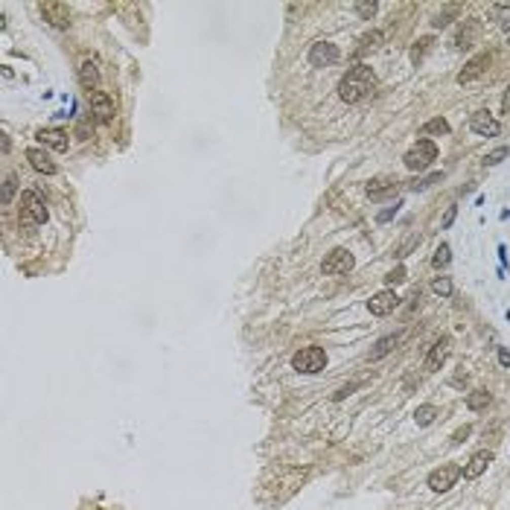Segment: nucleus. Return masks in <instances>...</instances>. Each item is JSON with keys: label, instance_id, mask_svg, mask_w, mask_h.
Segmentation results:
<instances>
[{"label": "nucleus", "instance_id": "1", "mask_svg": "<svg viewBox=\"0 0 510 510\" xmlns=\"http://www.w3.org/2000/svg\"><path fill=\"white\" fill-rule=\"evenodd\" d=\"M376 91V73L368 64H356L344 73V79L338 82V96L344 102H361L368 93Z\"/></svg>", "mask_w": 510, "mask_h": 510}, {"label": "nucleus", "instance_id": "2", "mask_svg": "<svg viewBox=\"0 0 510 510\" xmlns=\"http://www.w3.org/2000/svg\"><path fill=\"white\" fill-rule=\"evenodd\" d=\"M18 222H21V228H38V225H44L47 222V204L41 193L38 190H26L21 196V213H18Z\"/></svg>", "mask_w": 510, "mask_h": 510}, {"label": "nucleus", "instance_id": "3", "mask_svg": "<svg viewBox=\"0 0 510 510\" xmlns=\"http://www.w3.org/2000/svg\"><path fill=\"white\" fill-rule=\"evenodd\" d=\"M292 368L298 373H321L326 368V353L321 347H301L292 356Z\"/></svg>", "mask_w": 510, "mask_h": 510}, {"label": "nucleus", "instance_id": "4", "mask_svg": "<svg viewBox=\"0 0 510 510\" xmlns=\"http://www.w3.org/2000/svg\"><path fill=\"white\" fill-rule=\"evenodd\" d=\"M434 158H438V146H434L431 140H417V143L406 152L403 161H406V166L411 172H420V169H426Z\"/></svg>", "mask_w": 510, "mask_h": 510}, {"label": "nucleus", "instance_id": "5", "mask_svg": "<svg viewBox=\"0 0 510 510\" xmlns=\"http://www.w3.org/2000/svg\"><path fill=\"white\" fill-rule=\"evenodd\" d=\"M461 476H464V469L458 464H443V466H438V469L429 472V487L434 490V493H446L449 487H455V481Z\"/></svg>", "mask_w": 510, "mask_h": 510}, {"label": "nucleus", "instance_id": "6", "mask_svg": "<svg viewBox=\"0 0 510 510\" xmlns=\"http://www.w3.org/2000/svg\"><path fill=\"white\" fill-rule=\"evenodd\" d=\"M353 266H356V260H353V254H350L347 248H336V251H330V254H326L321 271L333 277V274H347Z\"/></svg>", "mask_w": 510, "mask_h": 510}, {"label": "nucleus", "instance_id": "7", "mask_svg": "<svg viewBox=\"0 0 510 510\" xmlns=\"http://www.w3.org/2000/svg\"><path fill=\"white\" fill-rule=\"evenodd\" d=\"M338 47L336 44H330V41H318V44H312V50H309V64H315V67H330V64H336L338 61Z\"/></svg>", "mask_w": 510, "mask_h": 510}, {"label": "nucleus", "instance_id": "8", "mask_svg": "<svg viewBox=\"0 0 510 510\" xmlns=\"http://www.w3.org/2000/svg\"><path fill=\"white\" fill-rule=\"evenodd\" d=\"M38 9H41V15H44V18L53 23L56 29H67V26H70V9L64 6V3L47 0V3H41V6H38Z\"/></svg>", "mask_w": 510, "mask_h": 510}, {"label": "nucleus", "instance_id": "9", "mask_svg": "<svg viewBox=\"0 0 510 510\" xmlns=\"http://www.w3.org/2000/svg\"><path fill=\"white\" fill-rule=\"evenodd\" d=\"M478 35H481V21H478V18H469V21H464L458 26L452 44L458 47V50H466V47H472L478 41Z\"/></svg>", "mask_w": 510, "mask_h": 510}, {"label": "nucleus", "instance_id": "10", "mask_svg": "<svg viewBox=\"0 0 510 510\" xmlns=\"http://www.w3.org/2000/svg\"><path fill=\"white\" fill-rule=\"evenodd\" d=\"M469 126H472V131L481 134V137H496V134L501 131L499 120L490 114V111H476V114L469 117Z\"/></svg>", "mask_w": 510, "mask_h": 510}, {"label": "nucleus", "instance_id": "11", "mask_svg": "<svg viewBox=\"0 0 510 510\" xmlns=\"http://www.w3.org/2000/svg\"><path fill=\"white\" fill-rule=\"evenodd\" d=\"M91 114L96 123H108L114 117V99L105 91H93L91 93Z\"/></svg>", "mask_w": 510, "mask_h": 510}, {"label": "nucleus", "instance_id": "12", "mask_svg": "<svg viewBox=\"0 0 510 510\" xmlns=\"http://www.w3.org/2000/svg\"><path fill=\"white\" fill-rule=\"evenodd\" d=\"M396 306H399V298H396L391 289H385L379 292V295H373L371 301H368V309H371V315H388V312H394Z\"/></svg>", "mask_w": 510, "mask_h": 510}, {"label": "nucleus", "instance_id": "13", "mask_svg": "<svg viewBox=\"0 0 510 510\" xmlns=\"http://www.w3.org/2000/svg\"><path fill=\"white\" fill-rule=\"evenodd\" d=\"M449 347H452V338L449 336H441L434 344H431L429 356H426V371H441V365L446 361L449 356Z\"/></svg>", "mask_w": 510, "mask_h": 510}, {"label": "nucleus", "instance_id": "14", "mask_svg": "<svg viewBox=\"0 0 510 510\" xmlns=\"http://www.w3.org/2000/svg\"><path fill=\"white\" fill-rule=\"evenodd\" d=\"M487 67H490V56H487V53H481V56L469 58V61H466V67L458 73V85H469V82H476Z\"/></svg>", "mask_w": 510, "mask_h": 510}, {"label": "nucleus", "instance_id": "15", "mask_svg": "<svg viewBox=\"0 0 510 510\" xmlns=\"http://www.w3.org/2000/svg\"><path fill=\"white\" fill-rule=\"evenodd\" d=\"M35 137L41 140L44 146H50V149H56V152H67V131L64 128H41Z\"/></svg>", "mask_w": 510, "mask_h": 510}, {"label": "nucleus", "instance_id": "16", "mask_svg": "<svg viewBox=\"0 0 510 510\" xmlns=\"http://www.w3.org/2000/svg\"><path fill=\"white\" fill-rule=\"evenodd\" d=\"M79 82L82 88L91 93L96 91V85H99V67H96V58H85L79 64Z\"/></svg>", "mask_w": 510, "mask_h": 510}, {"label": "nucleus", "instance_id": "17", "mask_svg": "<svg viewBox=\"0 0 510 510\" xmlns=\"http://www.w3.org/2000/svg\"><path fill=\"white\" fill-rule=\"evenodd\" d=\"M493 464V452H487V449H481V452H476L472 458H469V464L464 466V478H478L487 466Z\"/></svg>", "mask_w": 510, "mask_h": 510}, {"label": "nucleus", "instance_id": "18", "mask_svg": "<svg viewBox=\"0 0 510 510\" xmlns=\"http://www.w3.org/2000/svg\"><path fill=\"white\" fill-rule=\"evenodd\" d=\"M26 161L32 166L35 172H44V175H56V163L50 161V155L44 149H29L26 152Z\"/></svg>", "mask_w": 510, "mask_h": 510}, {"label": "nucleus", "instance_id": "19", "mask_svg": "<svg viewBox=\"0 0 510 510\" xmlns=\"http://www.w3.org/2000/svg\"><path fill=\"white\" fill-rule=\"evenodd\" d=\"M394 187H396L394 178H373L371 184H368V196H371L373 201H382L385 196L394 193Z\"/></svg>", "mask_w": 510, "mask_h": 510}, {"label": "nucleus", "instance_id": "20", "mask_svg": "<svg viewBox=\"0 0 510 510\" xmlns=\"http://www.w3.org/2000/svg\"><path fill=\"white\" fill-rule=\"evenodd\" d=\"M382 38H385V35L379 32V29H371L368 35H361V38H359V47H356V53H353V56H356V58H361L365 53H371V50H376V47L382 44Z\"/></svg>", "mask_w": 510, "mask_h": 510}, {"label": "nucleus", "instance_id": "21", "mask_svg": "<svg viewBox=\"0 0 510 510\" xmlns=\"http://www.w3.org/2000/svg\"><path fill=\"white\" fill-rule=\"evenodd\" d=\"M399 341H403V333H394V336H385L382 341L376 344V350L371 353V359H382L385 353H391V350H394L396 344H399Z\"/></svg>", "mask_w": 510, "mask_h": 510}, {"label": "nucleus", "instance_id": "22", "mask_svg": "<svg viewBox=\"0 0 510 510\" xmlns=\"http://www.w3.org/2000/svg\"><path fill=\"white\" fill-rule=\"evenodd\" d=\"M490 403H493V396H490L487 391H472V394L466 396V406L472 408V411H481V408H487Z\"/></svg>", "mask_w": 510, "mask_h": 510}, {"label": "nucleus", "instance_id": "23", "mask_svg": "<svg viewBox=\"0 0 510 510\" xmlns=\"http://www.w3.org/2000/svg\"><path fill=\"white\" fill-rule=\"evenodd\" d=\"M449 260H452V248L446 242H441L438 245V251H434V257H431V266L434 268H446L449 266Z\"/></svg>", "mask_w": 510, "mask_h": 510}, {"label": "nucleus", "instance_id": "24", "mask_svg": "<svg viewBox=\"0 0 510 510\" xmlns=\"http://www.w3.org/2000/svg\"><path fill=\"white\" fill-rule=\"evenodd\" d=\"M431 44H434V38H420L417 44L411 47V61H414V64H420V61H423V56H426V53L431 50Z\"/></svg>", "mask_w": 510, "mask_h": 510}, {"label": "nucleus", "instance_id": "25", "mask_svg": "<svg viewBox=\"0 0 510 510\" xmlns=\"http://www.w3.org/2000/svg\"><path fill=\"white\" fill-rule=\"evenodd\" d=\"M423 134H449V123L443 117H434V120H429L423 126Z\"/></svg>", "mask_w": 510, "mask_h": 510}, {"label": "nucleus", "instance_id": "26", "mask_svg": "<svg viewBox=\"0 0 510 510\" xmlns=\"http://www.w3.org/2000/svg\"><path fill=\"white\" fill-rule=\"evenodd\" d=\"M434 417H438V408H434V406H420L417 411H414V420H417V426H429Z\"/></svg>", "mask_w": 510, "mask_h": 510}, {"label": "nucleus", "instance_id": "27", "mask_svg": "<svg viewBox=\"0 0 510 510\" xmlns=\"http://www.w3.org/2000/svg\"><path fill=\"white\" fill-rule=\"evenodd\" d=\"M417 245H420V236H417V233H411L406 242L394 251V257H396V260H403V257H408V254H411V248H417Z\"/></svg>", "mask_w": 510, "mask_h": 510}, {"label": "nucleus", "instance_id": "28", "mask_svg": "<svg viewBox=\"0 0 510 510\" xmlns=\"http://www.w3.org/2000/svg\"><path fill=\"white\" fill-rule=\"evenodd\" d=\"M431 289H434V295H441V298H449V295H452V280L438 277L434 283H431Z\"/></svg>", "mask_w": 510, "mask_h": 510}, {"label": "nucleus", "instance_id": "29", "mask_svg": "<svg viewBox=\"0 0 510 510\" xmlns=\"http://www.w3.org/2000/svg\"><path fill=\"white\" fill-rule=\"evenodd\" d=\"M507 155H510V146H499V149H493L487 158H484V163H487V166H496V163H501Z\"/></svg>", "mask_w": 510, "mask_h": 510}, {"label": "nucleus", "instance_id": "30", "mask_svg": "<svg viewBox=\"0 0 510 510\" xmlns=\"http://www.w3.org/2000/svg\"><path fill=\"white\" fill-rule=\"evenodd\" d=\"M458 9H461L458 3H452V6H446V9L441 12V15H434V21H431V23H434V26H446V23H449V18H452V15H455Z\"/></svg>", "mask_w": 510, "mask_h": 510}, {"label": "nucleus", "instance_id": "31", "mask_svg": "<svg viewBox=\"0 0 510 510\" xmlns=\"http://www.w3.org/2000/svg\"><path fill=\"white\" fill-rule=\"evenodd\" d=\"M376 9H379L376 3H356V15H359L361 21H368V18H373V15H376Z\"/></svg>", "mask_w": 510, "mask_h": 510}, {"label": "nucleus", "instance_id": "32", "mask_svg": "<svg viewBox=\"0 0 510 510\" xmlns=\"http://www.w3.org/2000/svg\"><path fill=\"white\" fill-rule=\"evenodd\" d=\"M15 187H18L15 175H6V181H3V204H9V201H12V196H15Z\"/></svg>", "mask_w": 510, "mask_h": 510}, {"label": "nucleus", "instance_id": "33", "mask_svg": "<svg viewBox=\"0 0 510 510\" xmlns=\"http://www.w3.org/2000/svg\"><path fill=\"white\" fill-rule=\"evenodd\" d=\"M403 280H406V268H403V266H396L394 271H391V274L385 277V283H388V286H396V283H403Z\"/></svg>", "mask_w": 510, "mask_h": 510}, {"label": "nucleus", "instance_id": "34", "mask_svg": "<svg viewBox=\"0 0 510 510\" xmlns=\"http://www.w3.org/2000/svg\"><path fill=\"white\" fill-rule=\"evenodd\" d=\"M356 388H359V382L347 385V388H338V391H336V396H333V399H336V403H341V399H344V396H350V394H353V391H356Z\"/></svg>", "mask_w": 510, "mask_h": 510}, {"label": "nucleus", "instance_id": "35", "mask_svg": "<svg viewBox=\"0 0 510 510\" xmlns=\"http://www.w3.org/2000/svg\"><path fill=\"white\" fill-rule=\"evenodd\" d=\"M396 210H399V201H396L394 207H388V210H382V213H379V216H376V222H391V219H394V216H396Z\"/></svg>", "mask_w": 510, "mask_h": 510}, {"label": "nucleus", "instance_id": "36", "mask_svg": "<svg viewBox=\"0 0 510 510\" xmlns=\"http://www.w3.org/2000/svg\"><path fill=\"white\" fill-rule=\"evenodd\" d=\"M469 431H472V426H461V429L452 434V443H464L466 438H469Z\"/></svg>", "mask_w": 510, "mask_h": 510}, {"label": "nucleus", "instance_id": "37", "mask_svg": "<svg viewBox=\"0 0 510 510\" xmlns=\"http://www.w3.org/2000/svg\"><path fill=\"white\" fill-rule=\"evenodd\" d=\"M455 216H458V207H446V216H443V225H441L443 231H446V228H452Z\"/></svg>", "mask_w": 510, "mask_h": 510}, {"label": "nucleus", "instance_id": "38", "mask_svg": "<svg viewBox=\"0 0 510 510\" xmlns=\"http://www.w3.org/2000/svg\"><path fill=\"white\" fill-rule=\"evenodd\" d=\"M501 111H504V114H510V85L504 88V96H501Z\"/></svg>", "mask_w": 510, "mask_h": 510}, {"label": "nucleus", "instance_id": "39", "mask_svg": "<svg viewBox=\"0 0 510 510\" xmlns=\"http://www.w3.org/2000/svg\"><path fill=\"white\" fill-rule=\"evenodd\" d=\"M499 361H501V365H504V368H510V350L499 347Z\"/></svg>", "mask_w": 510, "mask_h": 510}, {"label": "nucleus", "instance_id": "40", "mask_svg": "<svg viewBox=\"0 0 510 510\" xmlns=\"http://www.w3.org/2000/svg\"><path fill=\"white\" fill-rule=\"evenodd\" d=\"M499 260H501V268L507 266V248L504 245H499Z\"/></svg>", "mask_w": 510, "mask_h": 510}]
</instances>
